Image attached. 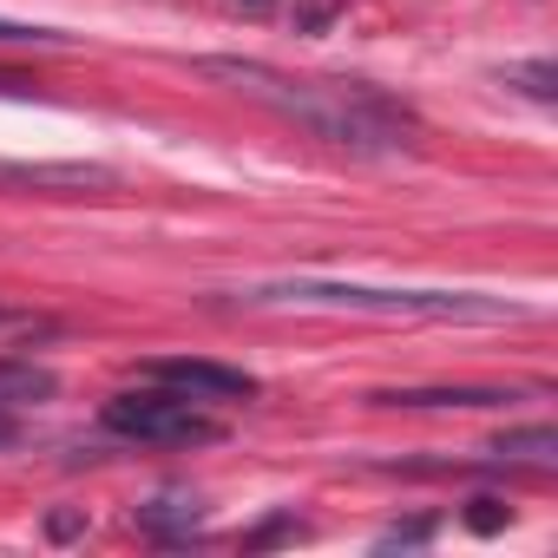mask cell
Returning <instances> with one entry per match:
<instances>
[{
	"mask_svg": "<svg viewBox=\"0 0 558 558\" xmlns=\"http://www.w3.org/2000/svg\"><path fill=\"white\" fill-rule=\"evenodd\" d=\"M197 73L296 119L303 132H316L323 145H336L349 158H401L421 145V119L368 80H296V73H276L263 60H197Z\"/></svg>",
	"mask_w": 558,
	"mask_h": 558,
	"instance_id": "obj_1",
	"label": "cell"
},
{
	"mask_svg": "<svg viewBox=\"0 0 558 558\" xmlns=\"http://www.w3.org/2000/svg\"><path fill=\"white\" fill-rule=\"evenodd\" d=\"M250 310H349V316H408V323H519L525 303L486 296V290H375V283H323V276H290V283L243 290Z\"/></svg>",
	"mask_w": 558,
	"mask_h": 558,
	"instance_id": "obj_2",
	"label": "cell"
},
{
	"mask_svg": "<svg viewBox=\"0 0 558 558\" xmlns=\"http://www.w3.org/2000/svg\"><path fill=\"white\" fill-rule=\"evenodd\" d=\"M99 427L119 440H145V447H204L223 440V421H210L191 395L165 388V381H138L125 395H112L99 408Z\"/></svg>",
	"mask_w": 558,
	"mask_h": 558,
	"instance_id": "obj_3",
	"label": "cell"
},
{
	"mask_svg": "<svg viewBox=\"0 0 558 558\" xmlns=\"http://www.w3.org/2000/svg\"><path fill=\"white\" fill-rule=\"evenodd\" d=\"M145 381H165L191 401H250L256 395V375L230 368V362H204V355H165V362H145L138 368Z\"/></svg>",
	"mask_w": 558,
	"mask_h": 558,
	"instance_id": "obj_4",
	"label": "cell"
},
{
	"mask_svg": "<svg viewBox=\"0 0 558 558\" xmlns=\"http://www.w3.org/2000/svg\"><path fill=\"white\" fill-rule=\"evenodd\" d=\"M375 408H506L519 401L512 388H388V395H368Z\"/></svg>",
	"mask_w": 558,
	"mask_h": 558,
	"instance_id": "obj_5",
	"label": "cell"
},
{
	"mask_svg": "<svg viewBox=\"0 0 558 558\" xmlns=\"http://www.w3.org/2000/svg\"><path fill=\"white\" fill-rule=\"evenodd\" d=\"M53 395V375L34 368V362H0V414H21L27 401H47Z\"/></svg>",
	"mask_w": 558,
	"mask_h": 558,
	"instance_id": "obj_6",
	"label": "cell"
},
{
	"mask_svg": "<svg viewBox=\"0 0 558 558\" xmlns=\"http://www.w3.org/2000/svg\"><path fill=\"white\" fill-rule=\"evenodd\" d=\"M493 460H525V466H551L558 460V434L538 421V427H512V434H499L493 447H486Z\"/></svg>",
	"mask_w": 558,
	"mask_h": 558,
	"instance_id": "obj_7",
	"label": "cell"
},
{
	"mask_svg": "<svg viewBox=\"0 0 558 558\" xmlns=\"http://www.w3.org/2000/svg\"><path fill=\"white\" fill-rule=\"evenodd\" d=\"M138 525L151 538H191L197 532V512H191V499H151V506H138Z\"/></svg>",
	"mask_w": 558,
	"mask_h": 558,
	"instance_id": "obj_8",
	"label": "cell"
},
{
	"mask_svg": "<svg viewBox=\"0 0 558 558\" xmlns=\"http://www.w3.org/2000/svg\"><path fill=\"white\" fill-rule=\"evenodd\" d=\"M506 86H519V93H532L538 106H551V99H558V73H551V60H532V66H512V73H506Z\"/></svg>",
	"mask_w": 558,
	"mask_h": 558,
	"instance_id": "obj_9",
	"label": "cell"
},
{
	"mask_svg": "<svg viewBox=\"0 0 558 558\" xmlns=\"http://www.w3.org/2000/svg\"><path fill=\"white\" fill-rule=\"evenodd\" d=\"M0 47H66V34H53V27H27V21H0Z\"/></svg>",
	"mask_w": 558,
	"mask_h": 558,
	"instance_id": "obj_10",
	"label": "cell"
},
{
	"mask_svg": "<svg viewBox=\"0 0 558 558\" xmlns=\"http://www.w3.org/2000/svg\"><path fill=\"white\" fill-rule=\"evenodd\" d=\"M506 519H512V506H499V499H473V506H466V525H473V532H499Z\"/></svg>",
	"mask_w": 558,
	"mask_h": 558,
	"instance_id": "obj_11",
	"label": "cell"
},
{
	"mask_svg": "<svg viewBox=\"0 0 558 558\" xmlns=\"http://www.w3.org/2000/svg\"><path fill=\"white\" fill-rule=\"evenodd\" d=\"M434 532V519H414V525H395V532H381V545H421Z\"/></svg>",
	"mask_w": 558,
	"mask_h": 558,
	"instance_id": "obj_12",
	"label": "cell"
},
{
	"mask_svg": "<svg viewBox=\"0 0 558 558\" xmlns=\"http://www.w3.org/2000/svg\"><path fill=\"white\" fill-rule=\"evenodd\" d=\"M14 440V414H0V447H8Z\"/></svg>",
	"mask_w": 558,
	"mask_h": 558,
	"instance_id": "obj_13",
	"label": "cell"
},
{
	"mask_svg": "<svg viewBox=\"0 0 558 558\" xmlns=\"http://www.w3.org/2000/svg\"><path fill=\"white\" fill-rule=\"evenodd\" d=\"M0 93H27V86H21V80H8V73H0Z\"/></svg>",
	"mask_w": 558,
	"mask_h": 558,
	"instance_id": "obj_14",
	"label": "cell"
},
{
	"mask_svg": "<svg viewBox=\"0 0 558 558\" xmlns=\"http://www.w3.org/2000/svg\"><path fill=\"white\" fill-rule=\"evenodd\" d=\"M250 8H269V0H250Z\"/></svg>",
	"mask_w": 558,
	"mask_h": 558,
	"instance_id": "obj_15",
	"label": "cell"
}]
</instances>
